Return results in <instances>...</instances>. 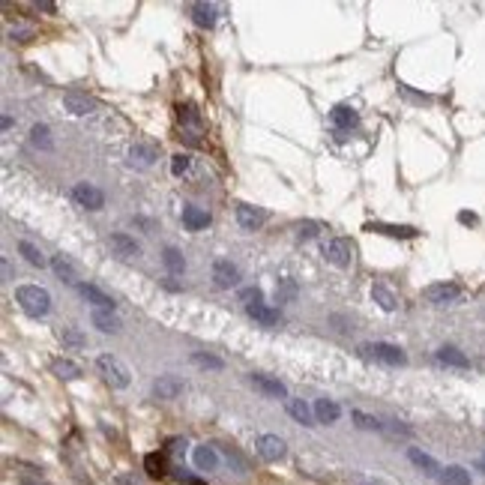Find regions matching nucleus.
<instances>
[{
    "mask_svg": "<svg viewBox=\"0 0 485 485\" xmlns=\"http://www.w3.org/2000/svg\"><path fill=\"white\" fill-rule=\"evenodd\" d=\"M16 303L31 318H42V315H48L51 311V294L46 288H39V284H18L16 288Z\"/></svg>",
    "mask_w": 485,
    "mask_h": 485,
    "instance_id": "f257e3e1",
    "label": "nucleus"
},
{
    "mask_svg": "<svg viewBox=\"0 0 485 485\" xmlns=\"http://www.w3.org/2000/svg\"><path fill=\"white\" fill-rule=\"evenodd\" d=\"M96 368H99V375L105 378V383H111L114 390H126V387H129V380H132L129 368H126L114 353L96 356Z\"/></svg>",
    "mask_w": 485,
    "mask_h": 485,
    "instance_id": "f03ea898",
    "label": "nucleus"
},
{
    "mask_svg": "<svg viewBox=\"0 0 485 485\" xmlns=\"http://www.w3.org/2000/svg\"><path fill=\"white\" fill-rule=\"evenodd\" d=\"M324 258L330 261L333 267H351V258H353V242L348 237H336L324 246Z\"/></svg>",
    "mask_w": 485,
    "mask_h": 485,
    "instance_id": "7ed1b4c3",
    "label": "nucleus"
},
{
    "mask_svg": "<svg viewBox=\"0 0 485 485\" xmlns=\"http://www.w3.org/2000/svg\"><path fill=\"white\" fill-rule=\"evenodd\" d=\"M255 452H258L264 462H282L284 455H288V444H284L279 435H261L255 440Z\"/></svg>",
    "mask_w": 485,
    "mask_h": 485,
    "instance_id": "20e7f679",
    "label": "nucleus"
},
{
    "mask_svg": "<svg viewBox=\"0 0 485 485\" xmlns=\"http://www.w3.org/2000/svg\"><path fill=\"white\" fill-rule=\"evenodd\" d=\"M363 351L368 356H375V360L387 363V366H405L407 363V353L398 348V345H387V341H375V345H366Z\"/></svg>",
    "mask_w": 485,
    "mask_h": 485,
    "instance_id": "39448f33",
    "label": "nucleus"
},
{
    "mask_svg": "<svg viewBox=\"0 0 485 485\" xmlns=\"http://www.w3.org/2000/svg\"><path fill=\"white\" fill-rule=\"evenodd\" d=\"M73 198H75V204L87 207V210H102L105 207V192L96 189L93 183H75V186H73Z\"/></svg>",
    "mask_w": 485,
    "mask_h": 485,
    "instance_id": "423d86ee",
    "label": "nucleus"
},
{
    "mask_svg": "<svg viewBox=\"0 0 485 485\" xmlns=\"http://www.w3.org/2000/svg\"><path fill=\"white\" fill-rule=\"evenodd\" d=\"M63 105L69 114H75V117H84V114H93L99 108V102L93 96H87L84 90H66L63 93Z\"/></svg>",
    "mask_w": 485,
    "mask_h": 485,
    "instance_id": "0eeeda50",
    "label": "nucleus"
},
{
    "mask_svg": "<svg viewBox=\"0 0 485 485\" xmlns=\"http://www.w3.org/2000/svg\"><path fill=\"white\" fill-rule=\"evenodd\" d=\"M249 383L258 393H264L267 398H284L288 395V387L279 380V378H273V375H261V372H252L249 375Z\"/></svg>",
    "mask_w": 485,
    "mask_h": 485,
    "instance_id": "6e6552de",
    "label": "nucleus"
},
{
    "mask_svg": "<svg viewBox=\"0 0 485 485\" xmlns=\"http://www.w3.org/2000/svg\"><path fill=\"white\" fill-rule=\"evenodd\" d=\"M422 297L429 299V303H435V306H447V303H452V299H459V284L437 282V284H429V288L422 291Z\"/></svg>",
    "mask_w": 485,
    "mask_h": 485,
    "instance_id": "1a4fd4ad",
    "label": "nucleus"
},
{
    "mask_svg": "<svg viewBox=\"0 0 485 485\" xmlns=\"http://www.w3.org/2000/svg\"><path fill=\"white\" fill-rule=\"evenodd\" d=\"M267 219H270L267 210H261V207H252V204H240L237 207V222H240L242 231H258Z\"/></svg>",
    "mask_w": 485,
    "mask_h": 485,
    "instance_id": "9d476101",
    "label": "nucleus"
},
{
    "mask_svg": "<svg viewBox=\"0 0 485 485\" xmlns=\"http://www.w3.org/2000/svg\"><path fill=\"white\" fill-rule=\"evenodd\" d=\"M213 282L219 284V288H234V284H240V270H237V264H231V261H216L213 264Z\"/></svg>",
    "mask_w": 485,
    "mask_h": 485,
    "instance_id": "9b49d317",
    "label": "nucleus"
},
{
    "mask_svg": "<svg viewBox=\"0 0 485 485\" xmlns=\"http://www.w3.org/2000/svg\"><path fill=\"white\" fill-rule=\"evenodd\" d=\"M108 246L114 249V255H120V258H138V255H141V246L135 242V237L123 234V231L111 234L108 237Z\"/></svg>",
    "mask_w": 485,
    "mask_h": 485,
    "instance_id": "f8f14e48",
    "label": "nucleus"
},
{
    "mask_svg": "<svg viewBox=\"0 0 485 485\" xmlns=\"http://www.w3.org/2000/svg\"><path fill=\"white\" fill-rule=\"evenodd\" d=\"M51 270L57 276H60L66 284H81L78 282V267L73 264V258H69V255H54L51 258Z\"/></svg>",
    "mask_w": 485,
    "mask_h": 485,
    "instance_id": "ddd939ff",
    "label": "nucleus"
},
{
    "mask_svg": "<svg viewBox=\"0 0 485 485\" xmlns=\"http://www.w3.org/2000/svg\"><path fill=\"white\" fill-rule=\"evenodd\" d=\"M78 294L87 299V303H93L96 309H111L114 311V299L102 291V288H96V284H90V282H81L78 284Z\"/></svg>",
    "mask_w": 485,
    "mask_h": 485,
    "instance_id": "4468645a",
    "label": "nucleus"
},
{
    "mask_svg": "<svg viewBox=\"0 0 485 485\" xmlns=\"http://www.w3.org/2000/svg\"><path fill=\"white\" fill-rule=\"evenodd\" d=\"M90 321H93V326H96V330H102V333H120V330H123L120 318L114 315L111 309H93Z\"/></svg>",
    "mask_w": 485,
    "mask_h": 485,
    "instance_id": "2eb2a0df",
    "label": "nucleus"
},
{
    "mask_svg": "<svg viewBox=\"0 0 485 485\" xmlns=\"http://www.w3.org/2000/svg\"><path fill=\"white\" fill-rule=\"evenodd\" d=\"M288 413L299 422V425H315L318 420H315V405H309V402H303V398H291L288 402Z\"/></svg>",
    "mask_w": 485,
    "mask_h": 485,
    "instance_id": "dca6fc26",
    "label": "nucleus"
},
{
    "mask_svg": "<svg viewBox=\"0 0 485 485\" xmlns=\"http://www.w3.org/2000/svg\"><path fill=\"white\" fill-rule=\"evenodd\" d=\"M407 459H410L413 464H417L425 476H440V470H444V467H440V464L432 459L429 452H422V449H417V447H410V449H407Z\"/></svg>",
    "mask_w": 485,
    "mask_h": 485,
    "instance_id": "f3484780",
    "label": "nucleus"
},
{
    "mask_svg": "<svg viewBox=\"0 0 485 485\" xmlns=\"http://www.w3.org/2000/svg\"><path fill=\"white\" fill-rule=\"evenodd\" d=\"M246 315H249L255 324H261V326H276V324H279V311H276L273 306H267V303L246 306Z\"/></svg>",
    "mask_w": 485,
    "mask_h": 485,
    "instance_id": "a211bd4d",
    "label": "nucleus"
},
{
    "mask_svg": "<svg viewBox=\"0 0 485 485\" xmlns=\"http://www.w3.org/2000/svg\"><path fill=\"white\" fill-rule=\"evenodd\" d=\"M183 393V380L174 375H162L159 380L153 383V395L156 398H177Z\"/></svg>",
    "mask_w": 485,
    "mask_h": 485,
    "instance_id": "6ab92c4d",
    "label": "nucleus"
},
{
    "mask_svg": "<svg viewBox=\"0 0 485 485\" xmlns=\"http://www.w3.org/2000/svg\"><path fill=\"white\" fill-rule=\"evenodd\" d=\"M189 12H192L195 24H201V27H213L219 21V6L216 4H192Z\"/></svg>",
    "mask_w": 485,
    "mask_h": 485,
    "instance_id": "aec40b11",
    "label": "nucleus"
},
{
    "mask_svg": "<svg viewBox=\"0 0 485 485\" xmlns=\"http://www.w3.org/2000/svg\"><path fill=\"white\" fill-rule=\"evenodd\" d=\"M330 117H333V126H336L339 132H345V129H353V126L360 123V114H356L353 108H348V105H336Z\"/></svg>",
    "mask_w": 485,
    "mask_h": 485,
    "instance_id": "412c9836",
    "label": "nucleus"
},
{
    "mask_svg": "<svg viewBox=\"0 0 485 485\" xmlns=\"http://www.w3.org/2000/svg\"><path fill=\"white\" fill-rule=\"evenodd\" d=\"M372 297H375V303H378L383 311H395V309H398V297L393 294L390 284L375 282V284H372Z\"/></svg>",
    "mask_w": 485,
    "mask_h": 485,
    "instance_id": "4be33fe9",
    "label": "nucleus"
},
{
    "mask_svg": "<svg viewBox=\"0 0 485 485\" xmlns=\"http://www.w3.org/2000/svg\"><path fill=\"white\" fill-rule=\"evenodd\" d=\"M437 482L440 485H470V470L462 467V464H449V467L440 470Z\"/></svg>",
    "mask_w": 485,
    "mask_h": 485,
    "instance_id": "5701e85b",
    "label": "nucleus"
},
{
    "mask_svg": "<svg viewBox=\"0 0 485 485\" xmlns=\"http://www.w3.org/2000/svg\"><path fill=\"white\" fill-rule=\"evenodd\" d=\"M183 225H186L189 231H204L210 225V213L201 207H183Z\"/></svg>",
    "mask_w": 485,
    "mask_h": 485,
    "instance_id": "b1692460",
    "label": "nucleus"
},
{
    "mask_svg": "<svg viewBox=\"0 0 485 485\" xmlns=\"http://www.w3.org/2000/svg\"><path fill=\"white\" fill-rule=\"evenodd\" d=\"M192 462H195V467L198 470H216V464H219V452L213 449V447H195V452H192Z\"/></svg>",
    "mask_w": 485,
    "mask_h": 485,
    "instance_id": "393cba45",
    "label": "nucleus"
},
{
    "mask_svg": "<svg viewBox=\"0 0 485 485\" xmlns=\"http://www.w3.org/2000/svg\"><path fill=\"white\" fill-rule=\"evenodd\" d=\"M341 417V407L333 402V398H318V402H315V420L318 422H326V425H330V422H336Z\"/></svg>",
    "mask_w": 485,
    "mask_h": 485,
    "instance_id": "a878e982",
    "label": "nucleus"
},
{
    "mask_svg": "<svg viewBox=\"0 0 485 485\" xmlns=\"http://www.w3.org/2000/svg\"><path fill=\"white\" fill-rule=\"evenodd\" d=\"M162 264H165V270H168L171 276H177V273H183V270H186V258H183L180 249H174V246H168L162 252Z\"/></svg>",
    "mask_w": 485,
    "mask_h": 485,
    "instance_id": "bb28decb",
    "label": "nucleus"
},
{
    "mask_svg": "<svg viewBox=\"0 0 485 485\" xmlns=\"http://www.w3.org/2000/svg\"><path fill=\"white\" fill-rule=\"evenodd\" d=\"M437 363H444V366H455V368H467V366H470L467 356H464L459 348H449V345L437 351Z\"/></svg>",
    "mask_w": 485,
    "mask_h": 485,
    "instance_id": "cd10ccee",
    "label": "nucleus"
},
{
    "mask_svg": "<svg viewBox=\"0 0 485 485\" xmlns=\"http://www.w3.org/2000/svg\"><path fill=\"white\" fill-rule=\"evenodd\" d=\"M31 144L39 150H54V138H51V129L46 123H36L31 129Z\"/></svg>",
    "mask_w": 485,
    "mask_h": 485,
    "instance_id": "c85d7f7f",
    "label": "nucleus"
},
{
    "mask_svg": "<svg viewBox=\"0 0 485 485\" xmlns=\"http://www.w3.org/2000/svg\"><path fill=\"white\" fill-rule=\"evenodd\" d=\"M366 231H378V234H390V237H417V228L410 225H366Z\"/></svg>",
    "mask_w": 485,
    "mask_h": 485,
    "instance_id": "c756f323",
    "label": "nucleus"
},
{
    "mask_svg": "<svg viewBox=\"0 0 485 485\" xmlns=\"http://www.w3.org/2000/svg\"><path fill=\"white\" fill-rule=\"evenodd\" d=\"M297 294H299V288H297V282L291 276L279 279V284H276V299H279V303H294Z\"/></svg>",
    "mask_w": 485,
    "mask_h": 485,
    "instance_id": "7c9ffc66",
    "label": "nucleus"
},
{
    "mask_svg": "<svg viewBox=\"0 0 485 485\" xmlns=\"http://www.w3.org/2000/svg\"><path fill=\"white\" fill-rule=\"evenodd\" d=\"M51 372L60 378V380H75V378L81 375V368H78L73 360H54V363H51Z\"/></svg>",
    "mask_w": 485,
    "mask_h": 485,
    "instance_id": "2f4dec72",
    "label": "nucleus"
},
{
    "mask_svg": "<svg viewBox=\"0 0 485 485\" xmlns=\"http://www.w3.org/2000/svg\"><path fill=\"white\" fill-rule=\"evenodd\" d=\"M18 252L24 255V261L27 264H33V267H46L48 261H46V255H42L36 246H33V242H27V240H21L18 242Z\"/></svg>",
    "mask_w": 485,
    "mask_h": 485,
    "instance_id": "473e14b6",
    "label": "nucleus"
},
{
    "mask_svg": "<svg viewBox=\"0 0 485 485\" xmlns=\"http://www.w3.org/2000/svg\"><path fill=\"white\" fill-rule=\"evenodd\" d=\"M192 363H195L198 368H210V372H222V368H225V363L219 360V356H213V353H201V351H195V353H192Z\"/></svg>",
    "mask_w": 485,
    "mask_h": 485,
    "instance_id": "72a5a7b5",
    "label": "nucleus"
},
{
    "mask_svg": "<svg viewBox=\"0 0 485 485\" xmlns=\"http://www.w3.org/2000/svg\"><path fill=\"white\" fill-rule=\"evenodd\" d=\"M129 159H132V165L138 162V165H153V159H156V147H150V144H135L132 147V153H129Z\"/></svg>",
    "mask_w": 485,
    "mask_h": 485,
    "instance_id": "f704fd0d",
    "label": "nucleus"
},
{
    "mask_svg": "<svg viewBox=\"0 0 485 485\" xmlns=\"http://www.w3.org/2000/svg\"><path fill=\"white\" fill-rule=\"evenodd\" d=\"M351 417H353V422L360 425V429H366V432H383V422L375 420V417H368V413H363V410H353Z\"/></svg>",
    "mask_w": 485,
    "mask_h": 485,
    "instance_id": "c9c22d12",
    "label": "nucleus"
},
{
    "mask_svg": "<svg viewBox=\"0 0 485 485\" xmlns=\"http://www.w3.org/2000/svg\"><path fill=\"white\" fill-rule=\"evenodd\" d=\"M60 339H63V345H73V348H84V345H87V339H84V333H78L75 326H63Z\"/></svg>",
    "mask_w": 485,
    "mask_h": 485,
    "instance_id": "e433bc0d",
    "label": "nucleus"
},
{
    "mask_svg": "<svg viewBox=\"0 0 485 485\" xmlns=\"http://www.w3.org/2000/svg\"><path fill=\"white\" fill-rule=\"evenodd\" d=\"M177 111H180V123L195 126V129L201 126V114H198V108H195V105H180Z\"/></svg>",
    "mask_w": 485,
    "mask_h": 485,
    "instance_id": "4c0bfd02",
    "label": "nucleus"
},
{
    "mask_svg": "<svg viewBox=\"0 0 485 485\" xmlns=\"http://www.w3.org/2000/svg\"><path fill=\"white\" fill-rule=\"evenodd\" d=\"M189 165H192L189 156H186V153H177L174 159H171V174H174V177H183V174L189 171Z\"/></svg>",
    "mask_w": 485,
    "mask_h": 485,
    "instance_id": "58836bf2",
    "label": "nucleus"
},
{
    "mask_svg": "<svg viewBox=\"0 0 485 485\" xmlns=\"http://www.w3.org/2000/svg\"><path fill=\"white\" fill-rule=\"evenodd\" d=\"M240 303H246V306L264 303V291H261V288H242V291H240Z\"/></svg>",
    "mask_w": 485,
    "mask_h": 485,
    "instance_id": "ea45409f",
    "label": "nucleus"
},
{
    "mask_svg": "<svg viewBox=\"0 0 485 485\" xmlns=\"http://www.w3.org/2000/svg\"><path fill=\"white\" fill-rule=\"evenodd\" d=\"M318 231H321V225H318V222H299V225H297L299 240H311V237H318Z\"/></svg>",
    "mask_w": 485,
    "mask_h": 485,
    "instance_id": "a19ab883",
    "label": "nucleus"
},
{
    "mask_svg": "<svg viewBox=\"0 0 485 485\" xmlns=\"http://www.w3.org/2000/svg\"><path fill=\"white\" fill-rule=\"evenodd\" d=\"M147 474H150V476H162V459H156V455H147Z\"/></svg>",
    "mask_w": 485,
    "mask_h": 485,
    "instance_id": "79ce46f5",
    "label": "nucleus"
},
{
    "mask_svg": "<svg viewBox=\"0 0 485 485\" xmlns=\"http://www.w3.org/2000/svg\"><path fill=\"white\" fill-rule=\"evenodd\" d=\"M353 485H387L378 476H366V474H353Z\"/></svg>",
    "mask_w": 485,
    "mask_h": 485,
    "instance_id": "37998d69",
    "label": "nucleus"
},
{
    "mask_svg": "<svg viewBox=\"0 0 485 485\" xmlns=\"http://www.w3.org/2000/svg\"><path fill=\"white\" fill-rule=\"evenodd\" d=\"M183 447H186V440H168V452H171V455H177Z\"/></svg>",
    "mask_w": 485,
    "mask_h": 485,
    "instance_id": "c03bdc74",
    "label": "nucleus"
},
{
    "mask_svg": "<svg viewBox=\"0 0 485 485\" xmlns=\"http://www.w3.org/2000/svg\"><path fill=\"white\" fill-rule=\"evenodd\" d=\"M177 479H180V482H186V485H204L201 479H195V476H189V474H177Z\"/></svg>",
    "mask_w": 485,
    "mask_h": 485,
    "instance_id": "a18cd8bd",
    "label": "nucleus"
},
{
    "mask_svg": "<svg viewBox=\"0 0 485 485\" xmlns=\"http://www.w3.org/2000/svg\"><path fill=\"white\" fill-rule=\"evenodd\" d=\"M459 222H464V225H476V216H474V213H462Z\"/></svg>",
    "mask_w": 485,
    "mask_h": 485,
    "instance_id": "49530a36",
    "label": "nucleus"
},
{
    "mask_svg": "<svg viewBox=\"0 0 485 485\" xmlns=\"http://www.w3.org/2000/svg\"><path fill=\"white\" fill-rule=\"evenodd\" d=\"M36 9H42V12H54L57 6H54V4H48V0H42V4H36Z\"/></svg>",
    "mask_w": 485,
    "mask_h": 485,
    "instance_id": "de8ad7c7",
    "label": "nucleus"
},
{
    "mask_svg": "<svg viewBox=\"0 0 485 485\" xmlns=\"http://www.w3.org/2000/svg\"><path fill=\"white\" fill-rule=\"evenodd\" d=\"M6 129H12V117H9V114H4V132Z\"/></svg>",
    "mask_w": 485,
    "mask_h": 485,
    "instance_id": "09e8293b",
    "label": "nucleus"
},
{
    "mask_svg": "<svg viewBox=\"0 0 485 485\" xmlns=\"http://www.w3.org/2000/svg\"><path fill=\"white\" fill-rule=\"evenodd\" d=\"M476 470H482V474H485V459H479V462H476Z\"/></svg>",
    "mask_w": 485,
    "mask_h": 485,
    "instance_id": "8fccbe9b",
    "label": "nucleus"
},
{
    "mask_svg": "<svg viewBox=\"0 0 485 485\" xmlns=\"http://www.w3.org/2000/svg\"><path fill=\"white\" fill-rule=\"evenodd\" d=\"M482 459H485V455H482Z\"/></svg>",
    "mask_w": 485,
    "mask_h": 485,
    "instance_id": "3c124183",
    "label": "nucleus"
}]
</instances>
